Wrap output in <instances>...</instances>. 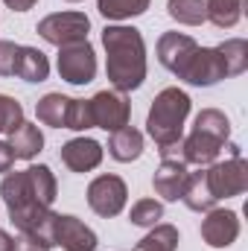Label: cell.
I'll return each mask as SVG.
<instances>
[{"label":"cell","mask_w":248,"mask_h":251,"mask_svg":"<svg viewBox=\"0 0 248 251\" xmlns=\"http://www.w3.org/2000/svg\"><path fill=\"white\" fill-rule=\"evenodd\" d=\"M102 47H105V73L114 91L128 94L137 91L146 79V41L137 26L108 24L102 29Z\"/></svg>","instance_id":"1"},{"label":"cell","mask_w":248,"mask_h":251,"mask_svg":"<svg viewBox=\"0 0 248 251\" xmlns=\"http://www.w3.org/2000/svg\"><path fill=\"white\" fill-rule=\"evenodd\" d=\"M190 108H193V100L181 88H164L152 100V108L146 114V131L158 143V152L164 158H170V152L181 143Z\"/></svg>","instance_id":"2"},{"label":"cell","mask_w":248,"mask_h":251,"mask_svg":"<svg viewBox=\"0 0 248 251\" xmlns=\"http://www.w3.org/2000/svg\"><path fill=\"white\" fill-rule=\"evenodd\" d=\"M0 199H3V204L9 210V219L18 228V234H26L32 225H38L50 213V207H44L35 199V193L29 187L24 170H15V173L9 170L6 173V178L0 181Z\"/></svg>","instance_id":"3"},{"label":"cell","mask_w":248,"mask_h":251,"mask_svg":"<svg viewBox=\"0 0 248 251\" xmlns=\"http://www.w3.org/2000/svg\"><path fill=\"white\" fill-rule=\"evenodd\" d=\"M35 32L53 44V47H64V44H76V41H88L91 32V18L85 12H53L47 18L38 21Z\"/></svg>","instance_id":"4"},{"label":"cell","mask_w":248,"mask_h":251,"mask_svg":"<svg viewBox=\"0 0 248 251\" xmlns=\"http://www.w3.org/2000/svg\"><path fill=\"white\" fill-rule=\"evenodd\" d=\"M125 201H128V184H125L120 176H114V173L97 176L88 184V207L97 216H102V219L120 216Z\"/></svg>","instance_id":"5"},{"label":"cell","mask_w":248,"mask_h":251,"mask_svg":"<svg viewBox=\"0 0 248 251\" xmlns=\"http://www.w3.org/2000/svg\"><path fill=\"white\" fill-rule=\"evenodd\" d=\"M56 70L64 82L70 85H88L97 76V53L91 41H76V44H64L59 47V59Z\"/></svg>","instance_id":"6"},{"label":"cell","mask_w":248,"mask_h":251,"mask_svg":"<svg viewBox=\"0 0 248 251\" xmlns=\"http://www.w3.org/2000/svg\"><path fill=\"white\" fill-rule=\"evenodd\" d=\"M204 176H207V187L216 196V201L243 196L248 190V164L243 161V155H234L231 161L210 164L204 170Z\"/></svg>","instance_id":"7"},{"label":"cell","mask_w":248,"mask_h":251,"mask_svg":"<svg viewBox=\"0 0 248 251\" xmlns=\"http://www.w3.org/2000/svg\"><path fill=\"white\" fill-rule=\"evenodd\" d=\"M88 105H91L94 128L117 131V128L128 126V120H131V102L120 91H99L88 100Z\"/></svg>","instance_id":"8"},{"label":"cell","mask_w":248,"mask_h":251,"mask_svg":"<svg viewBox=\"0 0 248 251\" xmlns=\"http://www.w3.org/2000/svg\"><path fill=\"white\" fill-rule=\"evenodd\" d=\"M178 79H184L187 85H193V88H213L222 79H228V67H225L216 47H198L193 53V59L187 62V67L181 70Z\"/></svg>","instance_id":"9"},{"label":"cell","mask_w":248,"mask_h":251,"mask_svg":"<svg viewBox=\"0 0 248 251\" xmlns=\"http://www.w3.org/2000/svg\"><path fill=\"white\" fill-rule=\"evenodd\" d=\"M240 237V213L237 210H225V207H213L204 213L201 219V240L207 249H228L234 246Z\"/></svg>","instance_id":"10"},{"label":"cell","mask_w":248,"mask_h":251,"mask_svg":"<svg viewBox=\"0 0 248 251\" xmlns=\"http://www.w3.org/2000/svg\"><path fill=\"white\" fill-rule=\"evenodd\" d=\"M196 50H198V44L187 32H164L158 38V62L173 76H181V70L187 67V62L193 59Z\"/></svg>","instance_id":"11"},{"label":"cell","mask_w":248,"mask_h":251,"mask_svg":"<svg viewBox=\"0 0 248 251\" xmlns=\"http://www.w3.org/2000/svg\"><path fill=\"white\" fill-rule=\"evenodd\" d=\"M62 164L70 170V173H91V170H97L99 164H102V155H105V149H102V143L99 140H94V137H73V140H67L62 146Z\"/></svg>","instance_id":"12"},{"label":"cell","mask_w":248,"mask_h":251,"mask_svg":"<svg viewBox=\"0 0 248 251\" xmlns=\"http://www.w3.org/2000/svg\"><path fill=\"white\" fill-rule=\"evenodd\" d=\"M56 246L64 251H97L99 240L82 219H76L70 213H59V219H56Z\"/></svg>","instance_id":"13"},{"label":"cell","mask_w":248,"mask_h":251,"mask_svg":"<svg viewBox=\"0 0 248 251\" xmlns=\"http://www.w3.org/2000/svg\"><path fill=\"white\" fill-rule=\"evenodd\" d=\"M187 178H190V170H187L184 161H178V158H164L161 167L155 170L152 187H155V193H158L164 201H178V199L184 196Z\"/></svg>","instance_id":"14"},{"label":"cell","mask_w":248,"mask_h":251,"mask_svg":"<svg viewBox=\"0 0 248 251\" xmlns=\"http://www.w3.org/2000/svg\"><path fill=\"white\" fill-rule=\"evenodd\" d=\"M181 155H184V164H196V167H210L216 164L219 152L225 143H219L216 137H207L201 131H190L187 137H181Z\"/></svg>","instance_id":"15"},{"label":"cell","mask_w":248,"mask_h":251,"mask_svg":"<svg viewBox=\"0 0 248 251\" xmlns=\"http://www.w3.org/2000/svg\"><path fill=\"white\" fill-rule=\"evenodd\" d=\"M6 143L12 146V155H15L18 161H32V158H38V152L44 149V134H41L38 123H26V120H24L15 131H9V140H6Z\"/></svg>","instance_id":"16"},{"label":"cell","mask_w":248,"mask_h":251,"mask_svg":"<svg viewBox=\"0 0 248 251\" xmlns=\"http://www.w3.org/2000/svg\"><path fill=\"white\" fill-rule=\"evenodd\" d=\"M108 155L120 164H131L143 155V134L134 126H123L108 137Z\"/></svg>","instance_id":"17"},{"label":"cell","mask_w":248,"mask_h":251,"mask_svg":"<svg viewBox=\"0 0 248 251\" xmlns=\"http://www.w3.org/2000/svg\"><path fill=\"white\" fill-rule=\"evenodd\" d=\"M15 76L24 79V82H29V85L47 82V76H50V59L38 47H21L18 50V62H15Z\"/></svg>","instance_id":"18"},{"label":"cell","mask_w":248,"mask_h":251,"mask_svg":"<svg viewBox=\"0 0 248 251\" xmlns=\"http://www.w3.org/2000/svg\"><path fill=\"white\" fill-rule=\"evenodd\" d=\"M181 201H184L190 210H196V213H207V210H213V207L219 204V201H216V196H213L210 187H207V176H204V170L190 173Z\"/></svg>","instance_id":"19"},{"label":"cell","mask_w":248,"mask_h":251,"mask_svg":"<svg viewBox=\"0 0 248 251\" xmlns=\"http://www.w3.org/2000/svg\"><path fill=\"white\" fill-rule=\"evenodd\" d=\"M67 114H70V97H64V94H44L35 102V117L44 126L67 128Z\"/></svg>","instance_id":"20"},{"label":"cell","mask_w":248,"mask_h":251,"mask_svg":"<svg viewBox=\"0 0 248 251\" xmlns=\"http://www.w3.org/2000/svg\"><path fill=\"white\" fill-rule=\"evenodd\" d=\"M24 173H26V181H29L32 193H35V199H38L44 207H53L56 193H59V184H56L53 170H50L47 164H32V167H26Z\"/></svg>","instance_id":"21"},{"label":"cell","mask_w":248,"mask_h":251,"mask_svg":"<svg viewBox=\"0 0 248 251\" xmlns=\"http://www.w3.org/2000/svg\"><path fill=\"white\" fill-rule=\"evenodd\" d=\"M181 243V234L175 225H167V222H158L149 228V234L134 246V251H175Z\"/></svg>","instance_id":"22"},{"label":"cell","mask_w":248,"mask_h":251,"mask_svg":"<svg viewBox=\"0 0 248 251\" xmlns=\"http://www.w3.org/2000/svg\"><path fill=\"white\" fill-rule=\"evenodd\" d=\"M193 131H201V134H207V137H216L219 143H228V137H231V120H228L219 108H201V111L196 114Z\"/></svg>","instance_id":"23"},{"label":"cell","mask_w":248,"mask_h":251,"mask_svg":"<svg viewBox=\"0 0 248 251\" xmlns=\"http://www.w3.org/2000/svg\"><path fill=\"white\" fill-rule=\"evenodd\" d=\"M207 21L219 29H231L243 18V0H204Z\"/></svg>","instance_id":"24"},{"label":"cell","mask_w":248,"mask_h":251,"mask_svg":"<svg viewBox=\"0 0 248 251\" xmlns=\"http://www.w3.org/2000/svg\"><path fill=\"white\" fill-rule=\"evenodd\" d=\"M167 15L184 26H201L207 21L204 0H167Z\"/></svg>","instance_id":"25"},{"label":"cell","mask_w":248,"mask_h":251,"mask_svg":"<svg viewBox=\"0 0 248 251\" xmlns=\"http://www.w3.org/2000/svg\"><path fill=\"white\" fill-rule=\"evenodd\" d=\"M152 0H97V9L105 21H128L149 9Z\"/></svg>","instance_id":"26"},{"label":"cell","mask_w":248,"mask_h":251,"mask_svg":"<svg viewBox=\"0 0 248 251\" xmlns=\"http://www.w3.org/2000/svg\"><path fill=\"white\" fill-rule=\"evenodd\" d=\"M216 50H219L225 67H228V76H240V73L248 70V41L246 38H228Z\"/></svg>","instance_id":"27"},{"label":"cell","mask_w":248,"mask_h":251,"mask_svg":"<svg viewBox=\"0 0 248 251\" xmlns=\"http://www.w3.org/2000/svg\"><path fill=\"white\" fill-rule=\"evenodd\" d=\"M56 219H59V213H47L38 225H32L26 234H21V240H24V246H35V249H56Z\"/></svg>","instance_id":"28"},{"label":"cell","mask_w":248,"mask_h":251,"mask_svg":"<svg viewBox=\"0 0 248 251\" xmlns=\"http://www.w3.org/2000/svg\"><path fill=\"white\" fill-rule=\"evenodd\" d=\"M161 219H164V204H161L158 199H140V201H134L131 210H128V222L137 225V228H152V225H158Z\"/></svg>","instance_id":"29"},{"label":"cell","mask_w":248,"mask_h":251,"mask_svg":"<svg viewBox=\"0 0 248 251\" xmlns=\"http://www.w3.org/2000/svg\"><path fill=\"white\" fill-rule=\"evenodd\" d=\"M21 123H24V105H21L15 97L0 94V134L15 131Z\"/></svg>","instance_id":"30"},{"label":"cell","mask_w":248,"mask_h":251,"mask_svg":"<svg viewBox=\"0 0 248 251\" xmlns=\"http://www.w3.org/2000/svg\"><path fill=\"white\" fill-rule=\"evenodd\" d=\"M67 128H70V131H88V128H94V120H91V105H88V100H70Z\"/></svg>","instance_id":"31"},{"label":"cell","mask_w":248,"mask_h":251,"mask_svg":"<svg viewBox=\"0 0 248 251\" xmlns=\"http://www.w3.org/2000/svg\"><path fill=\"white\" fill-rule=\"evenodd\" d=\"M18 50H21V44H15V41H0V76H15Z\"/></svg>","instance_id":"32"},{"label":"cell","mask_w":248,"mask_h":251,"mask_svg":"<svg viewBox=\"0 0 248 251\" xmlns=\"http://www.w3.org/2000/svg\"><path fill=\"white\" fill-rule=\"evenodd\" d=\"M12 164H15L12 146H9L6 140H0V176H3V173H9V170H12Z\"/></svg>","instance_id":"33"},{"label":"cell","mask_w":248,"mask_h":251,"mask_svg":"<svg viewBox=\"0 0 248 251\" xmlns=\"http://www.w3.org/2000/svg\"><path fill=\"white\" fill-rule=\"evenodd\" d=\"M18 246H21V243H18L9 231H0V251H18Z\"/></svg>","instance_id":"34"},{"label":"cell","mask_w":248,"mask_h":251,"mask_svg":"<svg viewBox=\"0 0 248 251\" xmlns=\"http://www.w3.org/2000/svg\"><path fill=\"white\" fill-rule=\"evenodd\" d=\"M3 3H6L12 12H29V9H32L38 0H3Z\"/></svg>","instance_id":"35"},{"label":"cell","mask_w":248,"mask_h":251,"mask_svg":"<svg viewBox=\"0 0 248 251\" xmlns=\"http://www.w3.org/2000/svg\"><path fill=\"white\" fill-rule=\"evenodd\" d=\"M18 251H44V249H35V246H24V243H21V249Z\"/></svg>","instance_id":"36"},{"label":"cell","mask_w":248,"mask_h":251,"mask_svg":"<svg viewBox=\"0 0 248 251\" xmlns=\"http://www.w3.org/2000/svg\"><path fill=\"white\" fill-rule=\"evenodd\" d=\"M67 3H82V0H67Z\"/></svg>","instance_id":"37"}]
</instances>
